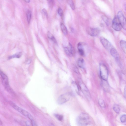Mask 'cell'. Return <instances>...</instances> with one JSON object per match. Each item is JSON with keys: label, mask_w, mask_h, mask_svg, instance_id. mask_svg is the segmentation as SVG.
<instances>
[{"label": "cell", "mask_w": 126, "mask_h": 126, "mask_svg": "<svg viewBox=\"0 0 126 126\" xmlns=\"http://www.w3.org/2000/svg\"><path fill=\"white\" fill-rule=\"evenodd\" d=\"M78 48L79 54L81 56H84L85 54V52L82 44L80 43H79L78 45Z\"/></svg>", "instance_id": "cell-13"}, {"label": "cell", "mask_w": 126, "mask_h": 126, "mask_svg": "<svg viewBox=\"0 0 126 126\" xmlns=\"http://www.w3.org/2000/svg\"><path fill=\"white\" fill-rule=\"evenodd\" d=\"M125 8L126 9V3L125 4Z\"/></svg>", "instance_id": "cell-34"}, {"label": "cell", "mask_w": 126, "mask_h": 126, "mask_svg": "<svg viewBox=\"0 0 126 126\" xmlns=\"http://www.w3.org/2000/svg\"><path fill=\"white\" fill-rule=\"evenodd\" d=\"M43 12L44 13V14L45 15V16H47V12L44 9H43Z\"/></svg>", "instance_id": "cell-28"}, {"label": "cell", "mask_w": 126, "mask_h": 126, "mask_svg": "<svg viewBox=\"0 0 126 126\" xmlns=\"http://www.w3.org/2000/svg\"><path fill=\"white\" fill-rule=\"evenodd\" d=\"M100 76L102 80L107 81L108 77V71L107 66L104 64L101 63L100 64Z\"/></svg>", "instance_id": "cell-3"}, {"label": "cell", "mask_w": 126, "mask_h": 126, "mask_svg": "<svg viewBox=\"0 0 126 126\" xmlns=\"http://www.w3.org/2000/svg\"><path fill=\"white\" fill-rule=\"evenodd\" d=\"M47 36L50 40L52 41L54 43H56L57 41L53 35L49 32H47Z\"/></svg>", "instance_id": "cell-18"}, {"label": "cell", "mask_w": 126, "mask_h": 126, "mask_svg": "<svg viewBox=\"0 0 126 126\" xmlns=\"http://www.w3.org/2000/svg\"><path fill=\"white\" fill-rule=\"evenodd\" d=\"M124 94L125 97L126 98V86L124 88Z\"/></svg>", "instance_id": "cell-29"}, {"label": "cell", "mask_w": 126, "mask_h": 126, "mask_svg": "<svg viewBox=\"0 0 126 126\" xmlns=\"http://www.w3.org/2000/svg\"><path fill=\"white\" fill-rule=\"evenodd\" d=\"M31 60H28V61L27 62V64H29L30 63H31Z\"/></svg>", "instance_id": "cell-31"}, {"label": "cell", "mask_w": 126, "mask_h": 126, "mask_svg": "<svg viewBox=\"0 0 126 126\" xmlns=\"http://www.w3.org/2000/svg\"><path fill=\"white\" fill-rule=\"evenodd\" d=\"M58 14L61 16H62L63 15V12L62 9L60 8H59L58 10Z\"/></svg>", "instance_id": "cell-27"}, {"label": "cell", "mask_w": 126, "mask_h": 126, "mask_svg": "<svg viewBox=\"0 0 126 126\" xmlns=\"http://www.w3.org/2000/svg\"><path fill=\"white\" fill-rule=\"evenodd\" d=\"M100 42L104 47L107 49H110L112 47L110 42L104 37H101L100 38Z\"/></svg>", "instance_id": "cell-10"}, {"label": "cell", "mask_w": 126, "mask_h": 126, "mask_svg": "<svg viewBox=\"0 0 126 126\" xmlns=\"http://www.w3.org/2000/svg\"><path fill=\"white\" fill-rule=\"evenodd\" d=\"M24 1L26 2L29 3V2L30 1V0H25Z\"/></svg>", "instance_id": "cell-32"}, {"label": "cell", "mask_w": 126, "mask_h": 126, "mask_svg": "<svg viewBox=\"0 0 126 126\" xmlns=\"http://www.w3.org/2000/svg\"><path fill=\"white\" fill-rule=\"evenodd\" d=\"M0 75L2 84L8 92L12 91L9 85L8 78L7 75L3 72L0 71Z\"/></svg>", "instance_id": "cell-4"}, {"label": "cell", "mask_w": 126, "mask_h": 126, "mask_svg": "<svg viewBox=\"0 0 126 126\" xmlns=\"http://www.w3.org/2000/svg\"><path fill=\"white\" fill-rule=\"evenodd\" d=\"M101 84L102 86L104 89L106 91H108L109 89V86L107 82V81L103 80Z\"/></svg>", "instance_id": "cell-16"}, {"label": "cell", "mask_w": 126, "mask_h": 126, "mask_svg": "<svg viewBox=\"0 0 126 126\" xmlns=\"http://www.w3.org/2000/svg\"><path fill=\"white\" fill-rule=\"evenodd\" d=\"M88 33L90 36H94L97 35L99 33V29L96 28H89L87 30Z\"/></svg>", "instance_id": "cell-11"}, {"label": "cell", "mask_w": 126, "mask_h": 126, "mask_svg": "<svg viewBox=\"0 0 126 126\" xmlns=\"http://www.w3.org/2000/svg\"><path fill=\"white\" fill-rule=\"evenodd\" d=\"M64 50L68 56L72 57L74 56L75 54V51L72 46L69 43L68 46L64 48Z\"/></svg>", "instance_id": "cell-8"}, {"label": "cell", "mask_w": 126, "mask_h": 126, "mask_svg": "<svg viewBox=\"0 0 126 126\" xmlns=\"http://www.w3.org/2000/svg\"><path fill=\"white\" fill-rule=\"evenodd\" d=\"M9 103L10 105L15 110L30 119L33 125H35V122L33 117L28 111L19 107L12 101H9Z\"/></svg>", "instance_id": "cell-1"}, {"label": "cell", "mask_w": 126, "mask_h": 126, "mask_svg": "<svg viewBox=\"0 0 126 126\" xmlns=\"http://www.w3.org/2000/svg\"><path fill=\"white\" fill-rule=\"evenodd\" d=\"M26 125L27 126H31V123L28 121L26 122Z\"/></svg>", "instance_id": "cell-30"}, {"label": "cell", "mask_w": 126, "mask_h": 126, "mask_svg": "<svg viewBox=\"0 0 126 126\" xmlns=\"http://www.w3.org/2000/svg\"><path fill=\"white\" fill-rule=\"evenodd\" d=\"M112 26L114 30L117 31H120L121 29L122 26L116 17H114L112 20Z\"/></svg>", "instance_id": "cell-9"}, {"label": "cell", "mask_w": 126, "mask_h": 126, "mask_svg": "<svg viewBox=\"0 0 126 126\" xmlns=\"http://www.w3.org/2000/svg\"><path fill=\"white\" fill-rule=\"evenodd\" d=\"M102 18L106 25L108 26L109 24V21L108 18L106 16L104 15L102 16Z\"/></svg>", "instance_id": "cell-24"}, {"label": "cell", "mask_w": 126, "mask_h": 126, "mask_svg": "<svg viewBox=\"0 0 126 126\" xmlns=\"http://www.w3.org/2000/svg\"><path fill=\"white\" fill-rule=\"evenodd\" d=\"M31 12L29 10L27 11V21L29 23H30L31 18Z\"/></svg>", "instance_id": "cell-23"}, {"label": "cell", "mask_w": 126, "mask_h": 126, "mask_svg": "<svg viewBox=\"0 0 126 126\" xmlns=\"http://www.w3.org/2000/svg\"><path fill=\"white\" fill-rule=\"evenodd\" d=\"M67 2L71 8L72 10H74L75 9V7L73 1L72 0H68Z\"/></svg>", "instance_id": "cell-25"}, {"label": "cell", "mask_w": 126, "mask_h": 126, "mask_svg": "<svg viewBox=\"0 0 126 126\" xmlns=\"http://www.w3.org/2000/svg\"><path fill=\"white\" fill-rule=\"evenodd\" d=\"M90 121L88 115L84 113H81L76 119V122L78 126H87Z\"/></svg>", "instance_id": "cell-2"}, {"label": "cell", "mask_w": 126, "mask_h": 126, "mask_svg": "<svg viewBox=\"0 0 126 126\" xmlns=\"http://www.w3.org/2000/svg\"><path fill=\"white\" fill-rule=\"evenodd\" d=\"M120 119L121 122L122 123L126 122V115L124 114L121 116Z\"/></svg>", "instance_id": "cell-26"}, {"label": "cell", "mask_w": 126, "mask_h": 126, "mask_svg": "<svg viewBox=\"0 0 126 126\" xmlns=\"http://www.w3.org/2000/svg\"><path fill=\"white\" fill-rule=\"evenodd\" d=\"M22 55V53L21 52H19L17 53L12 56H10L9 57V59H10L13 58H20Z\"/></svg>", "instance_id": "cell-19"}, {"label": "cell", "mask_w": 126, "mask_h": 126, "mask_svg": "<svg viewBox=\"0 0 126 126\" xmlns=\"http://www.w3.org/2000/svg\"><path fill=\"white\" fill-rule=\"evenodd\" d=\"M118 20L122 27L126 30V19L121 11H119L117 14Z\"/></svg>", "instance_id": "cell-7"}, {"label": "cell", "mask_w": 126, "mask_h": 126, "mask_svg": "<svg viewBox=\"0 0 126 126\" xmlns=\"http://www.w3.org/2000/svg\"><path fill=\"white\" fill-rule=\"evenodd\" d=\"M71 96L70 93H66L60 95L57 99V103L59 104H63L68 101Z\"/></svg>", "instance_id": "cell-5"}, {"label": "cell", "mask_w": 126, "mask_h": 126, "mask_svg": "<svg viewBox=\"0 0 126 126\" xmlns=\"http://www.w3.org/2000/svg\"><path fill=\"white\" fill-rule=\"evenodd\" d=\"M113 109L115 112L118 113L120 111V108L119 106L117 104H115L113 106Z\"/></svg>", "instance_id": "cell-20"}, {"label": "cell", "mask_w": 126, "mask_h": 126, "mask_svg": "<svg viewBox=\"0 0 126 126\" xmlns=\"http://www.w3.org/2000/svg\"><path fill=\"white\" fill-rule=\"evenodd\" d=\"M50 126H55L54 125H53L52 124H51L50 125Z\"/></svg>", "instance_id": "cell-33"}, {"label": "cell", "mask_w": 126, "mask_h": 126, "mask_svg": "<svg viewBox=\"0 0 126 126\" xmlns=\"http://www.w3.org/2000/svg\"><path fill=\"white\" fill-rule=\"evenodd\" d=\"M98 103L99 105L102 108H105V105L104 100L101 99H99L98 101Z\"/></svg>", "instance_id": "cell-22"}, {"label": "cell", "mask_w": 126, "mask_h": 126, "mask_svg": "<svg viewBox=\"0 0 126 126\" xmlns=\"http://www.w3.org/2000/svg\"><path fill=\"white\" fill-rule=\"evenodd\" d=\"M120 44L122 50L126 54V41L122 40L120 42Z\"/></svg>", "instance_id": "cell-15"}, {"label": "cell", "mask_w": 126, "mask_h": 126, "mask_svg": "<svg viewBox=\"0 0 126 126\" xmlns=\"http://www.w3.org/2000/svg\"><path fill=\"white\" fill-rule=\"evenodd\" d=\"M60 27L63 34L65 35H67L68 33V31L64 25L63 23H61L60 24Z\"/></svg>", "instance_id": "cell-17"}, {"label": "cell", "mask_w": 126, "mask_h": 126, "mask_svg": "<svg viewBox=\"0 0 126 126\" xmlns=\"http://www.w3.org/2000/svg\"><path fill=\"white\" fill-rule=\"evenodd\" d=\"M110 52L112 56L117 61L119 60L120 56L119 54L115 49L112 47L110 50Z\"/></svg>", "instance_id": "cell-12"}, {"label": "cell", "mask_w": 126, "mask_h": 126, "mask_svg": "<svg viewBox=\"0 0 126 126\" xmlns=\"http://www.w3.org/2000/svg\"><path fill=\"white\" fill-rule=\"evenodd\" d=\"M77 63L79 67L83 68L84 66V60L81 58H79L77 60Z\"/></svg>", "instance_id": "cell-14"}, {"label": "cell", "mask_w": 126, "mask_h": 126, "mask_svg": "<svg viewBox=\"0 0 126 126\" xmlns=\"http://www.w3.org/2000/svg\"><path fill=\"white\" fill-rule=\"evenodd\" d=\"M79 83L81 90L85 97L88 99H90V93L86 85L81 80L79 81Z\"/></svg>", "instance_id": "cell-6"}, {"label": "cell", "mask_w": 126, "mask_h": 126, "mask_svg": "<svg viewBox=\"0 0 126 126\" xmlns=\"http://www.w3.org/2000/svg\"><path fill=\"white\" fill-rule=\"evenodd\" d=\"M54 116L59 121H61L63 119V115L57 114H54Z\"/></svg>", "instance_id": "cell-21"}]
</instances>
